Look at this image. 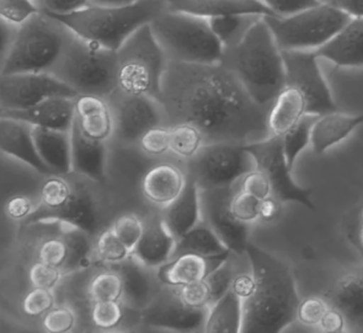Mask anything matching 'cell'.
I'll return each instance as SVG.
<instances>
[{"label":"cell","mask_w":363,"mask_h":333,"mask_svg":"<svg viewBox=\"0 0 363 333\" xmlns=\"http://www.w3.org/2000/svg\"><path fill=\"white\" fill-rule=\"evenodd\" d=\"M282 213V202L272 195L262 199L260 204V222H272Z\"/></svg>","instance_id":"obj_56"},{"label":"cell","mask_w":363,"mask_h":333,"mask_svg":"<svg viewBox=\"0 0 363 333\" xmlns=\"http://www.w3.org/2000/svg\"><path fill=\"white\" fill-rule=\"evenodd\" d=\"M0 21H1L0 23V30H1V56L0 58H1L6 55V52L9 51L10 46L13 45L19 26L8 23L5 20H0Z\"/></svg>","instance_id":"obj_58"},{"label":"cell","mask_w":363,"mask_h":333,"mask_svg":"<svg viewBox=\"0 0 363 333\" xmlns=\"http://www.w3.org/2000/svg\"><path fill=\"white\" fill-rule=\"evenodd\" d=\"M79 324L78 311L67 301H58L51 310L43 315L38 322L41 331L47 333L74 332Z\"/></svg>","instance_id":"obj_39"},{"label":"cell","mask_w":363,"mask_h":333,"mask_svg":"<svg viewBox=\"0 0 363 333\" xmlns=\"http://www.w3.org/2000/svg\"><path fill=\"white\" fill-rule=\"evenodd\" d=\"M242 300L230 289L210 306L205 332L242 333Z\"/></svg>","instance_id":"obj_33"},{"label":"cell","mask_w":363,"mask_h":333,"mask_svg":"<svg viewBox=\"0 0 363 333\" xmlns=\"http://www.w3.org/2000/svg\"><path fill=\"white\" fill-rule=\"evenodd\" d=\"M137 145L145 155L153 159L170 157V125L150 128L140 137Z\"/></svg>","instance_id":"obj_46"},{"label":"cell","mask_w":363,"mask_h":333,"mask_svg":"<svg viewBox=\"0 0 363 333\" xmlns=\"http://www.w3.org/2000/svg\"><path fill=\"white\" fill-rule=\"evenodd\" d=\"M72 135V169L74 174L96 181L106 182L108 143L99 142L82 133L74 120L70 130Z\"/></svg>","instance_id":"obj_23"},{"label":"cell","mask_w":363,"mask_h":333,"mask_svg":"<svg viewBox=\"0 0 363 333\" xmlns=\"http://www.w3.org/2000/svg\"><path fill=\"white\" fill-rule=\"evenodd\" d=\"M229 256L205 257L196 254H180L159 267L158 277L164 286L184 287L191 283L205 281L211 272L223 264Z\"/></svg>","instance_id":"obj_24"},{"label":"cell","mask_w":363,"mask_h":333,"mask_svg":"<svg viewBox=\"0 0 363 333\" xmlns=\"http://www.w3.org/2000/svg\"><path fill=\"white\" fill-rule=\"evenodd\" d=\"M80 326L94 331H120L122 327L142 326L140 311L133 310L121 300L95 301L89 304ZM79 326V327H80Z\"/></svg>","instance_id":"obj_27"},{"label":"cell","mask_w":363,"mask_h":333,"mask_svg":"<svg viewBox=\"0 0 363 333\" xmlns=\"http://www.w3.org/2000/svg\"><path fill=\"white\" fill-rule=\"evenodd\" d=\"M140 0H90L91 5L100 6H125V5L135 4Z\"/></svg>","instance_id":"obj_59"},{"label":"cell","mask_w":363,"mask_h":333,"mask_svg":"<svg viewBox=\"0 0 363 333\" xmlns=\"http://www.w3.org/2000/svg\"><path fill=\"white\" fill-rule=\"evenodd\" d=\"M261 199L239 190L235 185L233 196L230 198V210L239 222L252 227L260 222Z\"/></svg>","instance_id":"obj_47"},{"label":"cell","mask_w":363,"mask_h":333,"mask_svg":"<svg viewBox=\"0 0 363 333\" xmlns=\"http://www.w3.org/2000/svg\"><path fill=\"white\" fill-rule=\"evenodd\" d=\"M351 18H363V0H324Z\"/></svg>","instance_id":"obj_57"},{"label":"cell","mask_w":363,"mask_h":333,"mask_svg":"<svg viewBox=\"0 0 363 333\" xmlns=\"http://www.w3.org/2000/svg\"><path fill=\"white\" fill-rule=\"evenodd\" d=\"M94 252L96 264H121L132 255L110 227L94 237Z\"/></svg>","instance_id":"obj_42"},{"label":"cell","mask_w":363,"mask_h":333,"mask_svg":"<svg viewBox=\"0 0 363 333\" xmlns=\"http://www.w3.org/2000/svg\"><path fill=\"white\" fill-rule=\"evenodd\" d=\"M185 169L200 190H210L235 185L257 169V162L245 144L210 143L185 162Z\"/></svg>","instance_id":"obj_10"},{"label":"cell","mask_w":363,"mask_h":333,"mask_svg":"<svg viewBox=\"0 0 363 333\" xmlns=\"http://www.w3.org/2000/svg\"><path fill=\"white\" fill-rule=\"evenodd\" d=\"M164 220L177 239L201 222L200 187L189 177L186 187L169 207L162 210Z\"/></svg>","instance_id":"obj_30"},{"label":"cell","mask_w":363,"mask_h":333,"mask_svg":"<svg viewBox=\"0 0 363 333\" xmlns=\"http://www.w3.org/2000/svg\"><path fill=\"white\" fill-rule=\"evenodd\" d=\"M38 10L51 15H68L88 8L90 0H33Z\"/></svg>","instance_id":"obj_52"},{"label":"cell","mask_w":363,"mask_h":333,"mask_svg":"<svg viewBox=\"0 0 363 333\" xmlns=\"http://www.w3.org/2000/svg\"><path fill=\"white\" fill-rule=\"evenodd\" d=\"M160 103L169 125L190 123L205 144H250L271 137L262 106L225 65L189 64L169 60Z\"/></svg>","instance_id":"obj_1"},{"label":"cell","mask_w":363,"mask_h":333,"mask_svg":"<svg viewBox=\"0 0 363 333\" xmlns=\"http://www.w3.org/2000/svg\"><path fill=\"white\" fill-rule=\"evenodd\" d=\"M116 53L117 90L160 101L169 60L154 36L150 23L137 30Z\"/></svg>","instance_id":"obj_8"},{"label":"cell","mask_w":363,"mask_h":333,"mask_svg":"<svg viewBox=\"0 0 363 333\" xmlns=\"http://www.w3.org/2000/svg\"><path fill=\"white\" fill-rule=\"evenodd\" d=\"M247 149L257 162V169L264 171L272 185V195L282 203L296 202L314 210L313 191L303 188L294 182L284 157L282 137L271 135L255 143L247 144Z\"/></svg>","instance_id":"obj_13"},{"label":"cell","mask_w":363,"mask_h":333,"mask_svg":"<svg viewBox=\"0 0 363 333\" xmlns=\"http://www.w3.org/2000/svg\"><path fill=\"white\" fill-rule=\"evenodd\" d=\"M150 28L169 60L189 64L222 63L224 46L205 18L167 6Z\"/></svg>","instance_id":"obj_6"},{"label":"cell","mask_w":363,"mask_h":333,"mask_svg":"<svg viewBox=\"0 0 363 333\" xmlns=\"http://www.w3.org/2000/svg\"><path fill=\"white\" fill-rule=\"evenodd\" d=\"M58 96L75 98L78 94L52 73L0 75V111L26 110Z\"/></svg>","instance_id":"obj_14"},{"label":"cell","mask_w":363,"mask_h":333,"mask_svg":"<svg viewBox=\"0 0 363 333\" xmlns=\"http://www.w3.org/2000/svg\"><path fill=\"white\" fill-rule=\"evenodd\" d=\"M359 239H361V242H362V245H363V227H362V230H361V235H359Z\"/></svg>","instance_id":"obj_60"},{"label":"cell","mask_w":363,"mask_h":333,"mask_svg":"<svg viewBox=\"0 0 363 333\" xmlns=\"http://www.w3.org/2000/svg\"><path fill=\"white\" fill-rule=\"evenodd\" d=\"M175 289L182 303L191 309L202 310V309H210V306L212 305L210 288L207 286L206 281L191 283Z\"/></svg>","instance_id":"obj_49"},{"label":"cell","mask_w":363,"mask_h":333,"mask_svg":"<svg viewBox=\"0 0 363 333\" xmlns=\"http://www.w3.org/2000/svg\"><path fill=\"white\" fill-rule=\"evenodd\" d=\"M205 145V138L196 125L179 123L170 125V154L182 162L191 160Z\"/></svg>","instance_id":"obj_37"},{"label":"cell","mask_w":363,"mask_h":333,"mask_svg":"<svg viewBox=\"0 0 363 333\" xmlns=\"http://www.w3.org/2000/svg\"><path fill=\"white\" fill-rule=\"evenodd\" d=\"M208 309L196 310L182 303L174 287L163 286L145 310L140 311L142 326L175 332H205Z\"/></svg>","instance_id":"obj_16"},{"label":"cell","mask_w":363,"mask_h":333,"mask_svg":"<svg viewBox=\"0 0 363 333\" xmlns=\"http://www.w3.org/2000/svg\"><path fill=\"white\" fill-rule=\"evenodd\" d=\"M120 272L123 282V304L133 310H145L158 295L163 283L158 277V269L140 264L130 255L121 264H112Z\"/></svg>","instance_id":"obj_18"},{"label":"cell","mask_w":363,"mask_h":333,"mask_svg":"<svg viewBox=\"0 0 363 333\" xmlns=\"http://www.w3.org/2000/svg\"><path fill=\"white\" fill-rule=\"evenodd\" d=\"M346 324H347V322H346V319H345L342 312L331 306L330 309L326 311L324 317L321 319L320 324H318V327L323 332L339 333L344 331Z\"/></svg>","instance_id":"obj_55"},{"label":"cell","mask_w":363,"mask_h":333,"mask_svg":"<svg viewBox=\"0 0 363 333\" xmlns=\"http://www.w3.org/2000/svg\"><path fill=\"white\" fill-rule=\"evenodd\" d=\"M74 98L65 96L47 98L26 110L0 111V117L23 120L33 127L69 132L75 120Z\"/></svg>","instance_id":"obj_20"},{"label":"cell","mask_w":363,"mask_h":333,"mask_svg":"<svg viewBox=\"0 0 363 333\" xmlns=\"http://www.w3.org/2000/svg\"><path fill=\"white\" fill-rule=\"evenodd\" d=\"M75 122L88 138L108 143L115 135V120L111 105L98 95L75 96Z\"/></svg>","instance_id":"obj_22"},{"label":"cell","mask_w":363,"mask_h":333,"mask_svg":"<svg viewBox=\"0 0 363 333\" xmlns=\"http://www.w3.org/2000/svg\"><path fill=\"white\" fill-rule=\"evenodd\" d=\"M331 305L326 298L309 296L299 303L297 320L307 326H318Z\"/></svg>","instance_id":"obj_50"},{"label":"cell","mask_w":363,"mask_h":333,"mask_svg":"<svg viewBox=\"0 0 363 333\" xmlns=\"http://www.w3.org/2000/svg\"><path fill=\"white\" fill-rule=\"evenodd\" d=\"M51 73L78 95L110 98L117 90V53L74 35Z\"/></svg>","instance_id":"obj_7"},{"label":"cell","mask_w":363,"mask_h":333,"mask_svg":"<svg viewBox=\"0 0 363 333\" xmlns=\"http://www.w3.org/2000/svg\"><path fill=\"white\" fill-rule=\"evenodd\" d=\"M326 300L342 312L347 324L363 326V272L345 274L326 296Z\"/></svg>","instance_id":"obj_31"},{"label":"cell","mask_w":363,"mask_h":333,"mask_svg":"<svg viewBox=\"0 0 363 333\" xmlns=\"http://www.w3.org/2000/svg\"><path fill=\"white\" fill-rule=\"evenodd\" d=\"M38 13L40 10L33 0H0V20L16 26L26 23Z\"/></svg>","instance_id":"obj_48"},{"label":"cell","mask_w":363,"mask_h":333,"mask_svg":"<svg viewBox=\"0 0 363 333\" xmlns=\"http://www.w3.org/2000/svg\"><path fill=\"white\" fill-rule=\"evenodd\" d=\"M234 259L235 254H230L228 259L223 264H219L205 279L210 288L212 305L232 289V283L238 272L237 262Z\"/></svg>","instance_id":"obj_45"},{"label":"cell","mask_w":363,"mask_h":333,"mask_svg":"<svg viewBox=\"0 0 363 333\" xmlns=\"http://www.w3.org/2000/svg\"><path fill=\"white\" fill-rule=\"evenodd\" d=\"M281 51H315L352 19L326 1L291 16H264Z\"/></svg>","instance_id":"obj_9"},{"label":"cell","mask_w":363,"mask_h":333,"mask_svg":"<svg viewBox=\"0 0 363 333\" xmlns=\"http://www.w3.org/2000/svg\"><path fill=\"white\" fill-rule=\"evenodd\" d=\"M74 35L65 23L40 11L20 25L9 51L1 57L0 75L51 73Z\"/></svg>","instance_id":"obj_5"},{"label":"cell","mask_w":363,"mask_h":333,"mask_svg":"<svg viewBox=\"0 0 363 333\" xmlns=\"http://www.w3.org/2000/svg\"><path fill=\"white\" fill-rule=\"evenodd\" d=\"M187 181L185 162L170 155L145 170L140 179V195L152 208L163 210L182 195Z\"/></svg>","instance_id":"obj_17"},{"label":"cell","mask_w":363,"mask_h":333,"mask_svg":"<svg viewBox=\"0 0 363 333\" xmlns=\"http://www.w3.org/2000/svg\"><path fill=\"white\" fill-rule=\"evenodd\" d=\"M169 9L205 19L227 15L276 16L262 0H165Z\"/></svg>","instance_id":"obj_25"},{"label":"cell","mask_w":363,"mask_h":333,"mask_svg":"<svg viewBox=\"0 0 363 333\" xmlns=\"http://www.w3.org/2000/svg\"><path fill=\"white\" fill-rule=\"evenodd\" d=\"M363 125V115H347L334 111L318 117L312 130L313 152L324 154L347 138L357 127Z\"/></svg>","instance_id":"obj_29"},{"label":"cell","mask_w":363,"mask_h":333,"mask_svg":"<svg viewBox=\"0 0 363 333\" xmlns=\"http://www.w3.org/2000/svg\"><path fill=\"white\" fill-rule=\"evenodd\" d=\"M222 64L232 70L257 103L271 106L286 88L282 51L262 16L237 45L224 50Z\"/></svg>","instance_id":"obj_3"},{"label":"cell","mask_w":363,"mask_h":333,"mask_svg":"<svg viewBox=\"0 0 363 333\" xmlns=\"http://www.w3.org/2000/svg\"><path fill=\"white\" fill-rule=\"evenodd\" d=\"M38 155L52 174L68 175L72 169V135L67 130L33 127Z\"/></svg>","instance_id":"obj_28"},{"label":"cell","mask_w":363,"mask_h":333,"mask_svg":"<svg viewBox=\"0 0 363 333\" xmlns=\"http://www.w3.org/2000/svg\"><path fill=\"white\" fill-rule=\"evenodd\" d=\"M306 115V100L297 89L286 86L272 102L267 117L271 135H282Z\"/></svg>","instance_id":"obj_32"},{"label":"cell","mask_w":363,"mask_h":333,"mask_svg":"<svg viewBox=\"0 0 363 333\" xmlns=\"http://www.w3.org/2000/svg\"><path fill=\"white\" fill-rule=\"evenodd\" d=\"M63 234L68 245V259L63 267V273H74L98 264L94 252V236L65 222H63Z\"/></svg>","instance_id":"obj_35"},{"label":"cell","mask_w":363,"mask_h":333,"mask_svg":"<svg viewBox=\"0 0 363 333\" xmlns=\"http://www.w3.org/2000/svg\"><path fill=\"white\" fill-rule=\"evenodd\" d=\"M254 289H255V278L252 274V267L249 269V271L238 269L233 283H232V290L244 301L252 295Z\"/></svg>","instance_id":"obj_54"},{"label":"cell","mask_w":363,"mask_h":333,"mask_svg":"<svg viewBox=\"0 0 363 333\" xmlns=\"http://www.w3.org/2000/svg\"><path fill=\"white\" fill-rule=\"evenodd\" d=\"M247 256L255 289L242 301V333H279L297 321L298 290L292 269L284 259L252 242Z\"/></svg>","instance_id":"obj_2"},{"label":"cell","mask_w":363,"mask_h":333,"mask_svg":"<svg viewBox=\"0 0 363 333\" xmlns=\"http://www.w3.org/2000/svg\"><path fill=\"white\" fill-rule=\"evenodd\" d=\"M25 269V283L28 288H45L56 290L57 287L61 284L65 274L58 267H53L50 264H43L38 259H33L31 262L23 266Z\"/></svg>","instance_id":"obj_44"},{"label":"cell","mask_w":363,"mask_h":333,"mask_svg":"<svg viewBox=\"0 0 363 333\" xmlns=\"http://www.w3.org/2000/svg\"><path fill=\"white\" fill-rule=\"evenodd\" d=\"M262 1L274 11L276 16L284 18L320 4L323 0H262Z\"/></svg>","instance_id":"obj_53"},{"label":"cell","mask_w":363,"mask_h":333,"mask_svg":"<svg viewBox=\"0 0 363 333\" xmlns=\"http://www.w3.org/2000/svg\"><path fill=\"white\" fill-rule=\"evenodd\" d=\"M115 120L112 140L125 145H137L147 130L169 125L163 106L158 100L145 95H130L116 90L110 98Z\"/></svg>","instance_id":"obj_11"},{"label":"cell","mask_w":363,"mask_h":333,"mask_svg":"<svg viewBox=\"0 0 363 333\" xmlns=\"http://www.w3.org/2000/svg\"><path fill=\"white\" fill-rule=\"evenodd\" d=\"M1 203L4 220L19 227L28 222L41 207L40 197L30 193L1 196Z\"/></svg>","instance_id":"obj_40"},{"label":"cell","mask_w":363,"mask_h":333,"mask_svg":"<svg viewBox=\"0 0 363 333\" xmlns=\"http://www.w3.org/2000/svg\"><path fill=\"white\" fill-rule=\"evenodd\" d=\"M235 185L222 188L200 190L201 220L213 230L232 254L242 256L247 254L250 225L239 222L230 210V198Z\"/></svg>","instance_id":"obj_15"},{"label":"cell","mask_w":363,"mask_h":333,"mask_svg":"<svg viewBox=\"0 0 363 333\" xmlns=\"http://www.w3.org/2000/svg\"><path fill=\"white\" fill-rule=\"evenodd\" d=\"M145 225V219L142 214L123 212L113 218L110 227L113 234L125 244L127 249L133 252L143 235Z\"/></svg>","instance_id":"obj_43"},{"label":"cell","mask_w":363,"mask_h":333,"mask_svg":"<svg viewBox=\"0 0 363 333\" xmlns=\"http://www.w3.org/2000/svg\"><path fill=\"white\" fill-rule=\"evenodd\" d=\"M33 127L23 120L0 117V150L6 157L33 167L43 175L52 172L38 155L33 135Z\"/></svg>","instance_id":"obj_21"},{"label":"cell","mask_w":363,"mask_h":333,"mask_svg":"<svg viewBox=\"0 0 363 333\" xmlns=\"http://www.w3.org/2000/svg\"><path fill=\"white\" fill-rule=\"evenodd\" d=\"M315 55L342 68H363V18L350 20Z\"/></svg>","instance_id":"obj_26"},{"label":"cell","mask_w":363,"mask_h":333,"mask_svg":"<svg viewBox=\"0 0 363 333\" xmlns=\"http://www.w3.org/2000/svg\"><path fill=\"white\" fill-rule=\"evenodd\" d=\"M261 18L260 15H227L207 20L214 35L222 42L225 50L237 45L245 36L249 28Z\"/></svg>","instance_id":"obj_36"},{"label":"cell","mask_w":363,"mask_h":333,"mask_svg":"<svg viewBox=\"0 0 363 333\" xmlns=\"http://www.w3.org/2000/svg\"><path fill=\"white\" fill-rule=\"evenodd\" d=\"M235 185L239 190L244 191L261 201L272 196V185L270 180L266 176L265 172L261 171L259 169L247 172V175H244Z\"/></svg>","instance_id":"obj_51"},{"label":"cell","mask_w":363,"mask_h":333,"mask_svg":"<svg viewBox=\"0 0 363 333\" xmlns=\"http://www.w3.org/2000/svg\"><path fill=\"white\" fill-rule=\"evenodd\" d=\"M187 252L205 257H219L232 254L223 242L219 240L218 236L214 234L213 230L207 227L202 220L190 232L177 239L174 256Z\"/></svg>","instance_id":"obj_34"},{"label":"cell","mask_w":363,"mask_h":333,"mask_svg":"<svg viewBox=\"0 0 363 333\" xmlns=\"http://www.w3.org/2000/svg\"><path fill=\"white\" fill-rule=\"evenodd\" d=\"M58 303L56 290L45 288H28L20 294L19 310L23 317L40 322L43 315Z\"/></svg>","instance_id":"obj_41"},{"label":"cell","mask_w":363,"mask_h":333,"mask_svg":"<svg viewBox=\"0 0 363 333\" xmlns=\"http://www.w3.org/2000/svg\"><path fill=\"white\" fill-rule=\"evenodd\" d=\"M318 117H319L318 115L306 113L298 120L297 125H294L291 130H287L282 135L284 157L291 171L294 170V164L297 162L301 153L312 142L313 125L315 123Z\"/></svg>","instance_id":"obj_38"},{"label":"cell","mask_w":363,"mask_h":333,"mask_svg":"<svg viewBox=\"0 0 363 333\" xmlns=\"http://www.w3.org/2000/svg\"><path fill=\"white\" fill-rule=\"evenodd\" d=\"M286 86L297 89L306 100V113L325 115L337 111L330 89L321 73L315 51H282Z\"/></svg>","instance_id":"obj_12"},{"label":"cell","mask_w":363,"mask_h":333,"mask_svg":"<svg viewBox=\"0 0 363 333\" xmlns=\"http://www.w3.org/2000/svg\"><path fill=\"white\" fill-rule=\"evenodd\" d=\"M145 219V232L132 256L140 264L158 269L172 259L177 239L164 220L162 210H153Z\"/></svg>","instance_id":"obj_19"},{"label":"cell","mask_w":363,"mask_h":333,"mask_svg":"<svg viewBox=\"0 0 363 333\" xmlns=\"http://www.w3.org/2000/svg\"><path fill=\"white\" fill-rule=\"evenodd\" d=\"M165 8V0H140L125 6L89 5L73 14L52 16L79 38L117 52L137 30L152 23Z\"/></svg>","instance_id":"obj_4"}]
</instances>
